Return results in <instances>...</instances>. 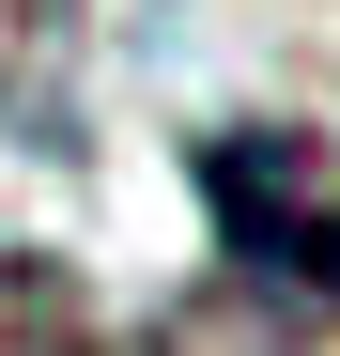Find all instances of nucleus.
I'll return each mask as SVG.
<instances>
[{"instance_id":"nucleus-1","label":"nucleus","mask_w":340,"mask_h":356,"mask_svg":"<svg viewBox=\"0 0 340 356\" xmlns=\"http://www.w3.org/2000/svg\"><path fill=\"white\" fill-rule=\"evenodd\" d=\"M201 232H216V294L263 341H325L340 325V140L325 124H216L186 155Z\"/></svg>"},{"instance_id":"nucleus-2","label":"nucleus","mask_w":340,"mask_h":356,"mask_svg":"<svg viewBox=\"0 0 340 356\" xmlns=\"http://www.w3.org/2000/svg\"><path fill=\"white\" fill-rule=\"evenodd\" d=\"M0 140L16 155L93 140V0H0Z\"/></svg>"}]
</instances>
